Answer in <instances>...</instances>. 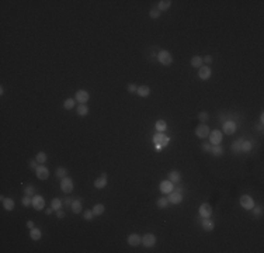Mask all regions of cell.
<instances>
[{"instance_id": "12", "label": "cell", "mask_w": 264, "mask_h": 253, "mask_svg": "<svg viewBox=\"0 0 264 253\" xmlns=\"http://www.w3.org/2000/svg\"><path fill=\"white\" fill-rule=\"evenodd\" d=\"M223 132L226 135H232V134L236 132V124L233 121H226L223 124Z\"/></svg>"}, {"instance_id": "8", "label": "cell", "mask_w": 264, "mask_h": 253, "mask_svg": "<svg viewBox=\"0 0 264 253\" xmlns=\"http://www.w3.org/2000/svg\"><path fill=\"white\" fill-rule=\"evenodd\" d=\"M208 137L212 145H219L222 142V132L219 130H214L211 132V135H208Z\"/></svg>"}, {"instance_id": "1", "label": "cell", "mask_w": 264, "mask_h": 253, "mask_svg": "<svg viewBox=\"0 0 264 253\" xmlns=\"http://www.w3.org/2000/svg\"><path fill=\"white\" fill-rule=\"evenodd\" d=\"M157 59H159V62L162 63V65H165V66L172 65V62H173L172 53L169 52V51H160L159 55H157Z\"/></svg>"}, {"instance_id": "43", "label": "cell", "mask_w": 264, "mask_h": 253, "mask_svg": "<svg viewBox=\"0 0 264 253\" xmlns=\"http://www.w3.org/2000/svg\"><path fill=\"white\" fill-rule=\"evenodd\" d=\"M202 149H204L205 152H211V149H212L211 143H202Z\"/></svg>"}, {"instance_id": "18", "label": "cell", "mask_w": 264, "mask_h": 253, "mask_svg": "<svg viewBox=\"0 0 264 253\" xmlns=\"http://www.w3.org/2000/svg\"><path fill=\"white\" fill-rule=\"evenodd\" d=\"M136 93H138V96L141 97H148L149 94H150V89H149V86H139L138 90H136Z\"/></svg>"}, {"instance_id": "35", "label": "cell", "mask_w": 264, "mask_h": 253, "mask_svg": "<svg viewBox=\"0 0 264 253\" xmlns=\"http://www.w3.org/2000/svg\"><path fill=\"white\" fill-rule=\"evenodd\" d=\"M212 155H215V156H221V155H223V149H222L219 145H215L214 148L211 149Z\"/></svg>"}, {"instance_id": "14", "label": "cell", "mask_w": 264, "mask_h": 253, "mask_svg": "<svg viewBox=\"0 0 264 253\" xmlns=\"http://www.w3.org/2000/svg\"><path fill=\"white\" fill-rule=\"evenodd\" d=\"M160 191L165 194H169L173 191V183L170 181V180H163L162 183H160Z\"/></svg>"}, {"instance_id": "41", "label": "cell", "mask_w": 264, "mask_h": 253, "mask_svg": "<svg viewBox=\"0 0 264 253\" xmlns=\"http://www.w3.org/2000/svg\"><path fill=\"white\" fill-rule=\"evenodd\" d=\"M24 193H25V196H33V194H34V187H33V186L25 187V190H24Z\"/></svg>"}, {"instance_id": "30", "label": "cell", "mask_w": 264, "mask_h": 253, "mask_svg": "<svg viewBox=\"0 0 264 253\" xmlns=\"http://www.w3.org/2000/svg\"><path fill=\"white\" fill-rule=\"evenodd\" d=\"M191 65L194 68H198V69H200V68L202 66V58L201 56H192L191 58Z\"/></svg>"}, {"instance_id": "10", "label": "cell", "mask_w": 264, "mask_h": 253, "mask_svg": "<svg viewBox=\"0 0 264 253\" xmlns=\"http://www.w3.org/2000/svg\"><path fill=\"white\" fill-rule=\"evenodd\" d=\"M212 214V207L209 205L208 203H204L201 207H200V215L202 218H209Z\"/></svg>"}, {"instance_id": "50", "label": "cell", "mask_w": 264, "mask_h": 253, "mask_svg": "<svg viewBox=\"0 0 264 253\" xmlns=\"http://www.w3.org/2000/svg\"><path fill=\"white\" fill-rule=\"evenodd\" d=\"M52 211H53V208H52V207H51V208H48V210L45 211V212L48 214V215H51V214H52Z\"/></svg>"}, {"instance_id": "6", "label": "cell", "mask_w": 264, "mask_h": 253, "mask_svg": "<svg viewBox=\"0 0 264 253\" xmlns=\"http://www.w3.org/2000/svg\"><path fill=\"white\" fill-rule=\"evenodd\" d=\"M35 173H37V177L40 180H46L49 177V170H48V167L44 166V165H40V166L37 167Z\"/></svg>"}, {"instance_id": "15", "label": "cell", "mask_w": 264, "mask_h": 253, "mask_svg": "<svg viewBox=\"0 0 264 253\" xmlns=\"http://www.w3.org/2000/svg\"><path fill=\"white\" fill-rule=\"evenodd\" d=\"M183 201V196H181V193H177V191H176V193H169V203H172V204H176V205H177V204H180Z\"/></svg>"}, {"instance_id": "51", "label": "cell", "mask_w": 264, "mask_h": 253, "mask_svg": "<svg viewBox=\"0 0 264 253\" xmlns=\"http://www.w3.org/2000/svg\"><path fill=\"white\" fill-rule=\"evenodd\" d=\"M155 146H156V152H160L162 148H163V146H159V145H155Z\"/></svg>"}, {"instance_id": "42", "label": "cell", "mask_w": 264, "mask_h": 253, "mask_svg": "<svg viewBox=\"0 0 264 253\" xmlns=\"http://www.w3.org/2000/svg\"><path fill=\"white\" fill-rule=\"evenodd\" d=\"M136 90H138V87H136L134 83H131L128 86V91H129V93H136Z\"/></svg>"}, {"instance_id": "47", "label": "cell", "mask_w": 264, "mask_h": 253, "mask_svg": "<svg viewBox=\"0 0 264 253\" xmlns=\"http://www.w3.org/2000/svg\"><path fill=\"white\" fill-rule=\"evenodd\" d=\"M254 215H256V216L261 215V208H260V207H257V208L254 210Z\"/></svg>"}, {"instance_id": "32", "label": "cell", "mask_w": 264, "mask_h": 253, "mask_svg": "<svg viewBox=\"0 0 264 253\" xmlns=\"http://www.w3.org/2000/svg\"><path fill=\"white\" fill-rule=\"evenodd\" d=\"M251 148H253V143L250 141H243L242 142V152H249V150H251Z\"/></svg>"}, {"instance_id": "34", "label": "cell", "mask_w": 264, "mask_h": 253, "mask_svg": "<svg viewBox=\"0 0 264 253\" xmlns=\"http://www.w3.org/2000/svg\"><path fill=\"white\" fill-rule=\"evenodd\" d=\"M35 160L38 162V163H41V165H44L46 162V153H44V152H38L37 153V158H35Z\"/></svg>"}, {"instance_id": "36", "label": "cell", "mask_w": 264, "mask_h": 253, "mask_svg": "<svg viewBox=\"0 0 264 253\" xmlns=\"http://www.w3.org/2000/svg\"><path fill=\"white\" fill-rule=\"evenodd\" d=\"M66 174H68V170H66L65 167H58V169H56V176L58 177L63 179V177H66Z\"/></svg>"}, {"instance_id": "26", "label": "cell", "mask_w": 264, "mask_h": 253, "mask_svg": "<svg viewBox=\"0 0 264 253\" xmlns=\"http://www.w3.org/2000/svg\"><path fill=\"white\" fill-rule=\"evenodd\" d=\"M202 228L209 232V231L214 229V222H212L209 218H204V221H202Z\"/></svg>"}, {"instance_id": "44", "label": "cell", "mask_w": 264, "mask_h": 253, "mask_svg": "<svg viewBox=\"0 0 264 253\" xmlns=\"http://www.w3.org/2000/svg\"><path fill=\"white\" fill-rule=\"evenodd\" d=\"M212 60L214 59H212L211 55H207L205 58H202V62H205V63H212Z\"/></svg>"}, {"instance_id": "21", "label": "cell", "mask_w": 264, "mask_h": 253, "mask_svg": "<svg viewBox=\"0 0 264 253\" xmlns=\"http://www.w3.org/2000/svg\"><path fill=\"white\" fill-rule=\"evenodd\" d=\"M155 128L159 131V132H165V131L167 130V124H166L165 120H159V121H156Z\"/></svg>"}, {"instance_id": "5", "label": "cell", "mask_w": 264, "mask_h": 253, "mask_svg": "<svg viewBox=\"0 0 264 253\" xmlns=\"http://www.w3.org/2000/svg\"><path fill=\"white\" fill-rule=\"evenodd\" d=\"M240 205L244 210H253L254 208V201L250 196H242L240 197Z\"/></svg>"}, {"instance_id": "48", "label": "cell", "mask_w": 264, "mask_h": 253, "mask_svg": "<svg viewBox=\"0 0 264 253\" xmlns=\"http://www.w3.org/2000/svg\"><path fill=\"white\" fill-rule=\"evenodd\" d=\"M27 227L30 228V229H33V228H34V222H33V221H28V222H27Z\"/></svg>"}, {"instance_id": "39", "label": "cell", "mask_w": 264, "mask_h": 253, "mask_svg": "<svg viewBox=\"0 0 264 253\" xmlns=\"http://www.w3.org/2000/svg\"><path fill=\"white\" fill-rule=\"evenodd\" d=\"M198 118H200V121H202V123H207V121L209 120V115H208V113H205V111H202V113H200Z\"/></svg>"}, {"instance_id": "28", "label": "cell", "mask_w": 264, "mask_h": 253, "mask_svg": "<svg viewBox=\"0 0 264 253\" xmlns=\"http://www.w3.org/2000/svg\"><path fill=\"white\" fill-rule=\"evenodd\" d=\"M77 114L82 115V117L87 115V114H89V107H87L86 104H80V106L77 107Z\"/></svg>"}, {"instance_id": "31", "label": "cell", "mask_w": 264, "mask_h": 253, "mask_svg": "<svg viewBox=\"0 0 264 253\" xmlns=\"http://www.w3.org/2000/svg\"><path fill=\"white\" fill-rule=\"evenodd\" d=\"M75 104H76L75 99H66L65 103H63V107H65L66 110H72L73 107H75Z\"/></svg>"}, {"instance_id": "24", "label": "cell", "mask_w": 264, "mask_h": 253, "mask_svg": "<svg viewBox=\"0 0 264 253\" xmlns=\"http://www.w3.org/2000/svg\"><path fill=\"white\" fill-rule=\"evenodd\" d=\"M41 236H42V233H41L40 229H37V228H33V229L30 231V238L33 240H40Z\"/></svg>"}, {"instance_id": "23", "label": "cell", "mask_w": 264, "mask_h": 253, "mask_svg": "<svg viewBox=\"0 0 264 253\" xmlns=\"http://www.w3.org/2000/svg\"><path fill=\"white\" fill-rule=\"evenodd\" d=\"M242 142L243 139H238L232 143V152L233 153H240L242 152Z\"/></svg>"}, {"instance_id": "40", "label": "cell", "mask_w": 264, "mask_h": 253, "mask_svg": "<svg viewBox=\"0 0 264 253\" xmlns=\"http://www.w3.org/2000/svg\"><path fill=\"white\" fill-rule=\"evenodd\" d=\"M93 210L90 211V210H87V211H84V220H87V221H90V220H93Z\"/></svg>"}, {"instance_id": "3", "label": "cell", "mask_w": 264, "mask_h": 253, "mask_svg": "<svg viewBox=\"0 0 264 253\" xmlns=\"http://www.w3.org/2000/svg\"><path fill=\"white\" fill-rule=\"evenodd\" d=\"M195 135H197L200 139H204V138H208L209 135V128L205 124H201L195 128Z\"/></svg>"}, {"instance_id": "9", "label": "cell", "mask_w": 264, "mask_h": 253, "mask_svg": "<svg viewBox=\"0 0 264 253\" xmlns=\"http://www.w3.org/2000/svg\"><path fill=\"white\" fill-rule=\"evenodd\" d=\"M33 207L37 211L44 210V207H45V200H44L41 196H34L33 197Z\"/></svg>"}, {"instance_id": "33", "label": "cell", "mask_w": 264, "mask_h": 253, "mask_svg": "<svg viewBox=\"0 0 264 253\" xmlns=\"http://www.w3.org/2000/svg\"><path fill=\"white\" fill-rule=\"evenodd\" d=\"M157 207L159 208H167L169 207V198H166V197L159 198L157 200Z\"/></svg>"}, {"instance_id": "38", "label": "cell", "mask_w": 264, "mask_h": 253, "mask_svg": "<svg viewBox=\"0 0 264 253\" xmlns=\"http://www.w3.org/2000/svg\"><path fill=\"white\" fill-rule=\"evenodd\" d=\"M31 204H33V198H31V196H25L23 198V205L24 207H30Z\"/></svg>"}, {"instance_id": "46", "label": "cell", "mask_w": 264, "mask_h": 253, "mask_svg": "<svg viewBox=\"0 0 264 253\" xmlns=\"http://www.w3.org/2000/svg\"><path fill=\"white\" fill-rule=\"evenodd\" d=\"M56 216H58V218H63V216H65V212H63L62 210H58L56 211Z\"/></svg>"}, {"instance_id": "25", "label": "cell", "mask_w": 264, "mask_h": 253, "mask_svg": "<svg viewBox=\"0 0 264 253\" xmlns=\"http://www.w3.org/2000/svg\"><path fill=\"white\" fill-rule=\"evenodd\" d=\"M170 6H172V0H162V2H159V6L157 9L159 10H169L170 9Z\"/></svg>"}, {"instance_id": "4", "label": "cell", "mask_w": 264, "mask_h": 253, "mask_svg": "<svg viewBox=\"0 0 264 253\" xmlns=\"http://www.w3.org/2000/svg\"><path fill=\"white\" fill-rule=\"evenodd\" d=\"M153 143H155V145H159V146H166L169 143V137H166L163 132H159L153 137Z\"/></svg>"}, {"instance_id": "45", "label": "cell", "mask_w": 264, "mask_h": 253, "mask_svg": "<svg viewBox=\"0 0 264 253\" xmlns=\"http://www.w3.org/2000/svg\"><path fill=\"white\" fill-rule=\"evenodd\" d=\"M30 166L34 167V169H37V167H38V162H37V160H30Z\"/></svg>"}, {"instance_id": "22", "label": "cell", "mask_w": 264, "mask_h": 253, "mask_svg": "<svg viewBox=\"0 0 264 253\" xmlns=\"http://www.w3.org/2000/svg\"><path fill=\"white\" fill-rule=\"evenodd\" d=\"M3 207H4V210H7V211H13L14 210V200L13 198H4Z\"/></svg>"}, {"instance_id": "13", "label": "cell", "mask_w": 264, "mask_h": 253, "mask_svg": "<svg viewBox=\"0 0 264 253\" xmlns=\"http://www.w3.org/2000/svg\"><path fill=\"white\" fill-rule=\"evenodd\" d=\"M211 73L212 72L208 66H201L200 70H198V76H200V79H202V80H208L209 77H211Z\"/></svg>"}, {"instance_id": "7", "label": "cell", "mask_w": 264, "mask_h": 253, "mask_svg": "<svg viewBox=\"0 0 264 253\" xmlns=\"http://www.w3.org/2000/svg\"><path fill=\"white\" fill-rule=\"evenodd\" d=\"M142 243H143V246H146V247L155 246L156 236L153 235V233H146V235H143V238H142Z\"/></svg>"}, {"instance_id": "27", "label": "cell", "mask_w": 264, "mask_h": 253, "mask_svg": "<svg viewBox=\"0 0 264 253\" xmlns=\"http://www.w3.org/2000/svg\"><path fill=\"white\" fill-rule=\"evenodd\" d=\"M93 214L96 216L103 215V214H104V205H103V204H96L94 208H93Z\"/></svg>"}, {"instance_id": "29", "label": "cell", "mask_w": 264, "mask_h": 253, "mask_svg": "<svg viewBox=\"0 0 264 253\" xmlns=\"http://www.w3.org/2000/svg\"><path fill=\"white\" fill-rule=\"evenodd\" d=\"M51 207L53 208V211H58L62 208V201L59 200V198H52V201H51Z\"/></svg>"}, {"instance_id": "19", "label": "cell", "mask_w": 264, "mask_h": 253, "mask_svg": "<svg viewBox=\"0 0 264 253\" xmlns=\"http://www.w3.org/2000/svg\"><path fill=\"white\" fill-rule=\"evenodd\" d=\"M180 179H181V176H180V173H178L177 170H172V172L169 173V180H170L172 183H178Z\"/></svg>"}, {"instance_id": "11", "label": "cell", "mask_w": 264, "mask_h": 253, "mask_svg": "<svg viewBox=\"0 0 264 253\" xmlns=\"http://www.w3.org/2000/svg\"><path fill=\"white\" fill-rule=\"evenodd\" d=\"M89 99H90V94L87 93L86 90H79V91H76V101H79L80 104L87 103Z\"/></svg>"}, {"instance_id": "20", "label": "cell", "mask_w": 264, "mask_h": 253, "mask_svg": "<svg viewBox=\"0 0 264 253\" xmlns=\"http://www.w3.org/2000/svg\"><path fill=\"white\" fill-rule=\"evenodd\" d=\"M70 208H72V211H73L75 214L82 212V201H80V200L72 201V205H70Z\"/></svg>"}, {"instance_id": "37", "label": "cell", "mask_w": 264, "mask_h": 253, "mask_svg": "<svg viewBox=\"0 0 264 253\" xmlns=\"http://www.w3.org/2000/svg\"><path fill=\"white\" fill-rule=\"evenodd\" d=\"M149 16H150V18H159V16H160V10H159V9H152L150 13H149Z\"/></svg>"}, {"instance_id": "17", "label": "cell", "mask_w": 264, "mask_h": 253, "mask_svg": "<svg viewBox=\"0 0 264 253\" xmlns=\"http://www.w3.org/2000/svg\"><path fill=\"white\" fill-rule=\"evenodd\" d=\"M106 186H107V174L103 173L101 177L94 180V187H96V189H104Z\"/></svg>"}, {"instance_id": "16", "label": "cell", "mask_w": 264, "mask_h": 253, "mask_svg": "<svg viewBox=\"0 0 264 253\" xmlns=\"http://www.w3.org/2000/svg\"><path fill=\"white\" fill-rule=\"evenodd\" d=\"M128 243L131 246H138V245L142 243V238L139 236L138 233H132V235L128 236Z\"/></svg>"}, {"instance_id": "2", "label": "cell", "mask_w": 264, "mask_h": 253, "mask_svg": "<svg viewBox=\"0 0 264 253\" xmlns=\"http://www.w3.org/2000/svg\"><path fill=\"white\" fill-rule=\"evenodd\" d=\"M60 190L63 193H72L73 190V180L69 177H63L62 181H60Z\"/></svg>"}, {"instance_id": "49", "label": "cell", "mask_w": 264, "mask_h": 253, "mask_svg": "<svg viewBox=\"0 0 264 253\" xmlns=\"http://www.w3.org/2000/svg\"><path fill=\"white\" fill-rule=\"evenodd\" d=\"M65 204H66V205H72V200H70V198H66Z\"/></svg>"}]
</instances>
